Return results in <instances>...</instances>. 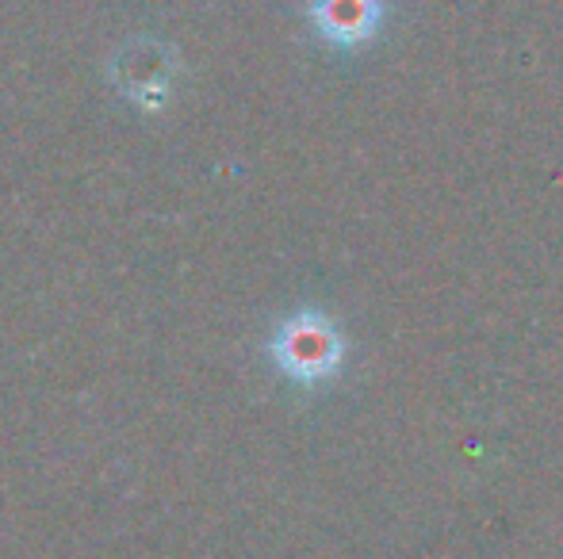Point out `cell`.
I'll list each match as a JSON object with an SVG mask.
<instances>
[{
	"mask_svg": "<svg viewBox=\"0 0 563 559\" xmlns=\"http://www.w3.org/2000/svg\"><path fill=\"white\" fill-rule=\"evenodd\" d=\"M273 360L288 380L327 383L334 380L341 360H345V342L327 314L303 311L280 322L273 337Z\"/></svg>",
	"mask_w": 563,
	"mask_h": 559,
	"instance_id": "1",
	"label": "cell"
},
{
	"mask_svg": "<svg viewBox=\"0 0 563 559\" xmlns=\"http://www.w3.org/2000/svg\"><path fill=\"white\" fill-rule=\"evenodd\" d=\"M173 74H177V58L157 38H134L112 62V81L119 85V92L146 112H157L169 100Z\"/></svg>",
	"mask_w": 563,
	"mask_h": 559,
	"instance_id": "2",
	"label": "cell"
},
{
	"mask_svg": "<svg viewBox=\"0 0 563 559\" xmlns=\"http://www.w3.org/2000/svg\"><path fill=\"white\" fill-rule=\"evenodd\" d=\"M311 23L327 43L361 46L379 27V0H311Z\"/></svg>",
	"mask_w": 563,
	"mask_h": 559,
	"instance_id": "3",
	"label": "cell"
}]
</instances>
